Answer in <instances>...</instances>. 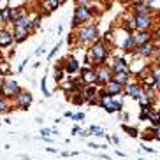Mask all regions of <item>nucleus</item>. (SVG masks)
Masks as SVG:
<instances>
[{
    "instance_id": "f257e3e1",
    "label": "nucleus",
    "mask_w": 160,
    "mask_h": 160,
    "mask_svg": "<svg viewBox=\"0 0 160 160\" xmlns=\"http://www.w3.org/2000/svg\"><path fill=\"white\" fill-rule=\"evenodd\" d=\"M19 92V86L14 79H4L2 86H0V93L4 97H16V93Z\"/></svg>"
},
{
    "instance_id": "f03ea898",
    "label": "nucleus",
    "mask_w": 160,
    "mask_h": 160,
    "mask_svg": "<svg viewBox=\"0 0 160 160\" xmlns=\"http://www.w3.org/2000/svg\"><path fill=\"white\" fill-rule=\"evenodd\" d=\"M14 100H16V106H18V108L27 109V108H30V104H32V93L25 92V90H19L18 93H16Z\"/></svg>"
},
{
    "instance_id": "7ed1b4c3",
    "label": "nucleus",
    "mask_w": 160,
    "mask_h": 160,
    "mask_svg": "<svg viewBox=\"0 0 160 160\" xmlns=\"http://www.w3.org/2000/svg\"><path fill=\"white\" fill-rule=\"evenodd\" d=\"M90 53H92V58H93L95 62H102L104 58L108 57V48H106L104 42H97V44H93L92 49H90Z\"/></svg>"
},
{
    "instance_id": "20e7f679",
    "label": "nucleus",
    "mask_w": 160,
    "mask_h": 160,
    "mask_svg": "<svg viewBox=\"0 0 160 160\" xmlns=\"http://www.w3.org/2000/svg\"><path fill=\"white\" fill-rule=\"evenodd\" d=\"M99 37V30L95 25H88L86 28H83L79 32V39L83 42H88V41H95V39Z\"/></svg>"
},
{
    "instance_id": "39448f33",
    "label": "nucleus",
    "mask_w": 160,
    "mask_h": 160,
    "mask_svg": "<svg viewBox=\"0 0 160 160\" xmlns=\"http://www.w3.org/2000/svg\"><path fill=\"white\" fill-rule=\"evenodd\" d=\"M88 18H90V11L86 9L85 5H79L74 12V18H72V27H78V25L85 23Z\"/></svg>"
},
{
    "instance_id": "423d86ee",
    "label": "nucleus",
    "mask_w": 160,
    "mask_h": 160,
    "mask_svg": "<svg viewBox=\"0 0 160 160\" xmlns=\"http://www.w3.org/2000/svg\"><path fill=\"white\" fill-rule=\"evenodd\" d=\"M113 69H109V67H100L99 72H97V83H109V81L113 79Z\"/></svg>"
},
{
    "instance_id": "0eeeda50",
    "label": "nucleus",
    "mask_w": 160,
    "mask_h": 160,
    "mask_svg": "<svg viewBox=\"0 0 160 160\" xmlns=\"http://www.w3.org/2000/svg\"><path fill=\"white\" fill-rule=\"evenodd\" d=\"M111 69H113L114 72H130V71H128V65H127V62L123 60V58H120V57H114V60H113V65H111Z\"/></svg>"
},
{
    "instance_id": "6e6552de",
    "label": "nucleus",
    "mask_w": 160,
    "mask_h": 160,
    "mask_svg": "<svg viewBox=\"0 0 160 160\" xmlns=\"http://www.w3.org/2000/svg\"><path fill=\"white\" fill-rule=\"evenodd\" d=\"M136 27L139 30H146L148 27L151 25V19H150V16L148 14H136Z\"/></svg>"
},
{
    "instance_id": "1a4fd4ad",
    "label": "nucleus",
    "mask_w": 160,
    "mask_h": 160,
    "mask_svg": "<svg viewBox=\"0 0 160 160\" xmlns=\"http://www.w3.org/2000/svg\"><path fill=\"white\" fill-rule=\"evenodd\" d=\"M106 90H108V93H111L114 97V95L123 93V85H120V83H116L114 79H111L109 83H106Z\"/></svg>"
},
{
    "instance_id": "9d476101",
    "label": "nucleus",
    "mask_w": 160,
    "mask_h": 160,
    "mask_svg": "<svg viewBox=\"0 0 160 160\" xmlns=\"http://www.w3.org/2000/svg\"><path fill=\"white\" fill-rule=\"evenodd\" d=\"M95 95H99V90H97V86H93V85H88V86H86V90L83 92L85 100H86V102H90V104H95V100H93Z\"/></svg>"
},
{
    "instance_id": "9b49d317",
    "label": "nucleus",
    "mask_w": 160,
    "mask_h": 160,
    "mask_svg": "<svg viewBox=\"0 0 160 160\" xmlns=\"http://www.w3.org/2000/svg\"><path fill=\"white\" fill-rule=\"evenodd\" d=\"M95 81H97V72L92 71V69L83 71V83H86V85H93Z\"/></svg>"
},
{
    "instance_id": "f8f14e48",
    "label": "nucleus",
    "mask_w": 160,
    "mask_h": 160,
    "mask_svg": "<svg viewBox=\"0 0 160 160\" xmlns=\"http://www.w3.org/2000/svg\"><path fill=\"white\" fill-rule=\"evenodd\" d=\"M134 37H136V44L137 46H142V44H148L150 42V33L146 32V30H141V32L137 33V35H134Z\"/></svg>"
},
{
    "instance_id": "ddd939ff",
    "label": "nucleus",
    "mask_w": 160,
    "mask_h": 160,
    "mask_svg": "<svg viewBox=\"0 0 160 160\" xmlns=\"http://www.w3.org/2000/svg\"><path fill=\"white\" fill-rule=\"evenodd\" d=\"M12 35H11L7 30H0V46L2 48H5V46H9L11 42H12Z\"/></svg>"
},
{
    "instance_id": "4468645a",
    "label": "nucleus",
    "mask_w": 160,
    "mask_h": 160,
    "mask_svg": "<svg viewBox=\"0 0 160 160\" xmlns=\"http://www.w3.org/2000/svg\"><path fill=\"white\" fill-rule=\"evenodd\" d=\"M128 76H130V72H114L113 79L116 81V83H120V85H127L128 83Z\"/></svg>"
},
{
    "instance_id": "2eb2a0df",
    "label": "nucleus",
    "mask_w": 160,
    "mask_h": 160,
    "mask_svg": "<svg viewBox=\"0 0 160 160\" xmlns=\"http://www.w3.org/2000/svg\"><path fill=\"white\" fill-rule=\"evenodd\" d=\"M27 33H28V28H21V27H16V32H14V39L16 42H21L27 39Z\"/></svg>"
},
{
    "instance_id": "dca6fc26",
    "label": "nucleus",
    "mask_w": 160,
    "mask_h": 160,
    "mask_svg": "<svg viewBox=\"0 0 160 160\" xmlns=\"http://www.w3.org/2000/svg\"><path fill=\"white\" fill-rule=\"evenodd\" d=\"M139 93H141V86L139 85H128L127 92H125V95H130V97H134V99H137Z\"/></svg>"
},
{
    "instance_id": "f3484780",
    "label": "nucleus",
    "mask_w": 160,
    "mask_h": 160,
    "mask_svg": "<svg viewBox=\"0 0 160 160\" xmlns=\"http://www.w3.org/2000/svg\"><path fill=\"white\" fill-rule=\"evenodd\" d=\"M148 120L151 122V125H153V127H158V125H160V113H157V111H153V109H151L150 114H148Z\"/></svg>"
},
{
    "instance_id": "a211bd4d",
    "label": "nucleus",
    "mask_w": 160,
    "mask_h": 160,
    "mask_svg": "<svg viewBox=\"0 0 160 160\" xmlns=\"http://www.w3.org/2000/svg\"><path fill=\"white\" fill-rule=\"evenodd\" d=\"M141 137H142V141H151V139H157V127L155 128H150V130H144Z\"/></svg>"
},
{
    "instance_id": "6ab92c4d",
    "label": "nucleus",
    "mask_w": 160,
    "mask_h": 160,
    "mask_svg": "<svg viewBox=\"0 0 160 160\" xmlns=\"http://www.w3.org/2000/svg\"><path fill=\"white\" fill-rule=\"evenodd\" d=\"M151 53H153V46H151L150 42L139 46V55H142V57H150Z\"/></svg>"
},
{
    "instance_id": "aec40b11",
    "label": "nucleus",
    "mask_w": 160,
    "mask_h": 160,
    "mask_svg": "<svg viewBox=\"0 0 160 160\" xmlns=\"http://www.w3.org/2000/svg\"><path fill=\"white\" fill-rule=\"evenodd\" d=\"M79 69V65H78V60H74V58H71V60H67V65H65V71L67 72H76Z\"/></svg>"
},
{
    "instance_id": "412c9836",
    "label": "nucleus",
    "mask_w": 160,
    "mask_h": 160,
    "mask_svg": "<svg viewBox=\"0 0 160 160\" xmlns=\"http://www.w3.org/2000/svg\"><path fill=\"white\" fill-rule=\"evenodd\" d=\"M134 44H136V37H134V35H128V37L125 39V42H123V48H125L127 51H130L132 48H134Z\"/></svg>"
},
{
    "instance_id": "4be33fe9",
    "label": "nucleus",
    "mask_w": 160,
    "mask_h": 160,
    "mask_svg": "<svg viewBox=\"0 0 160 160\" xmlns=\"http://www.w3.org/2000/svg\"><path fill=\"white\" fill-rule=\"evenodd\" d=\"M136 11H137V14H148V12H150V7L146 4H137Z\"/></svg>"
},
{
    "instance_id": "5701e85b",
    "label": "nucleus",
    "mask_w": 160,
    "mask_h": 160,
    "mask_svg": "<svg viewBox=\"0 0 160 160\" xmlns=\"http://www.w3.org/2000/svg\"><path fill=\"white\" fill-rule=\"evenodd\" d=\"M11 111V108L5 104V100H4V97H2V93H0V114H4V113H9Z\"/></svg>"
},
{
    "instance_id": "b1692460",
    "label": "nucleus",
    "mask_w": 160,
    "mask_h": 160,
    "mask_svg": "<svg viewBox=\"0 0 160 160\" xmlns=\"http://www.w3.org/2000/svg\"><path fill=\"white\" fill-rule=\"evenodd\" d=\"M123 130L127 132L130 137H137L139 136V132H137V128H134V127H128V125H123Z\"/></svg>"
},
{
    "instance_id": "393cba45",
    "label": "nucleus",
    "mask_w": 160,
    "mask_h": 160,
    "mask_svg": "<svg viewBox=\"0 0 160 160\" xmlns=\"http://www.w3.org/2000/svg\"><path fill=\"white\" fill-rule=\"evenodd\" d=\"M153 78H155V86L160 88V67H155V69H153Z\"/></svg>"
},
{
    "instance_id": "a878e982",
    "label": "nucleus",
    "mask_w": 160,
    "mask_h": 160,
    "mask_svg": "<svg viewBox=\"0 0 160 160\" xmlns=\"http://www.w3.org/2000/svg\"><path fill=\"white\" fill-rule=\"evenodd\" d=\"M90 132H92V134H95L97 137H102L104 136V130L100 127H97V125H92V127H90Z\"/></svg>"
},
{
    "instance_id": "bb28decb",
    "label": "nucleus",
    "mask_w": 160,
    "mask_h": 160,
    "mask_svg": "<svg viewBox=\"0 0 160 160\" xmlns=\"http://www.w3.org/2000/svg\"><path fill=\"white\" fill-rule=\"evenodd\" d=\"M48 5H49V9H57L58 5H60V0H48Z\"/></svg>"
},
{
    "instance_id": "cd10ccee",
    "label": "nucleus",
    "mask_w": 160,
    "mask_h": 160,
    "mask_svg": "<svg viewBox=\"0 0 160 160\" xmlns=\"http://www.w3.org/2000/svg\"><path fill=\"white\" fill-rule=\"evenodd\" d=\"M2 19H4V21H9V19H11V9H4V11H2Z\"/></svg>"
},
{
    "instance_id": "c85d7f7f",
    "label": "nucleus",
    "mask_w": 160,
    "mask_h": 160,
    "mask_svg": "<svg viewBox=\"0 0 160 160\" xmlns=\"http://www.w3.org/2000/svg\"><path fill=\"white\" fill-rule=\"evenodd\" d=\"M41 88H42V93H44V97H49V92H48V88H46V79H42V83H41Z\"/></svg>"
},
{
    "instance_id": "c756f323",
    "label": "nucleus",
    "mask_w": 160,
    "mask_h": 160,
    "mask_svg": "<svg viewBox=\"0 0 160 160\" xmlns=\"http://www.w3.org/2000/svg\"><path fill=\"white\" fill-rule=\"evenodd\" d=\"M141 150H144V151H148V153H153V148H151V146H141Z\"/></svg>"
},
{
    "instance_id": "7c9ffc66",
    "label": "nucleus",
    "mask_w": 160,
    "mask_h": 160,
    "mask_svg": "<svg viewBox=\"0 0 160 160\" xmlns=\"http://www.w3.org/2000/svg\"><path fill=\"white\" fill-rule=\"evenodd\" d=\"M83 118H85V114H83V113H78V114H74V116H72V120H83Z\"/></svg>"
},
{
    "instance_id": "2f4dec72",
    "label": "nucleus",
    "mask_w": 160,
    "mask_h": 160,
    "mask_svg": "<svg viewBox=\"0 0 160 160\" xmlns=\"http://www.w3.org/2000/svg\"><path fill=\"white\" fill-rule=\"evenodd\" d=\"M58 48H60V44H57V46H55V49H53V51L49 53V58H53V57H55V53L58 51Z\"/></svg>"
},
{
    "instance_id": "473e14b6",
    "label": "nucleus",
    "mask_w": 160,
    "mask_h": 160,
    "mask_svg": "<svg viewBox=\"0 0 160 160\" xmlns=\"http://www.w3.org/2000/svg\"><path fill=\"white\" fill-rule=\"evenodd\" d=\"M49 132H51V130H48V128H42V130H41V134H42V137H48V134H49Z\"/></svg>"
},
{
    "instance_id": "72a5a7b5",
    "label": "nucleus",
    "mask_w": 160,
    "mask_h": 160,
    "mask_svg": "<svg viewBox=\"0 0 160 160\" xmlns=\"http://www.w3.org/2000/svg\"><path fill=\"white\" fill-rule=\"evenodd\" d=\"M111 142H114V144H120V139H118L116 136H113V137H111Z\"/></svg>"
},
{
    "instance_id": "f704fd0d",
    "label": "nucleus",
    "mask_w": 160,
    "mask_h": 160,
    "mask_svg": "<svg viewBox=\"0 0 160 160\" xmlns=\"http://www.w3.org/2000/svg\"><path fill=\"white\" fill-rule=\"evenodd\" d=\"M62 76H63L62 72H57V76H55V78H57V83H58V81H62Z\"/></svg>"
},
{
    "instance_id": "c9c22d12",
    "label": "nucleus",
    "mask_w": 160,
    "mask_h": 160,
    "mask_svg": "<svg viewBox=\"0 0 160 160\" xmlns=\"http://www.w3.org/2000/svg\"><path fill=\"white\" fill-rule=\"evenodd\" d=\"M157 139H158V141H160V125H158V127H157Z\"/></svg>"
},
{
    "instance_id": "e433bc0d",
    "label": "nucleus",
    "mask_w": 160,
    "mask_h": 160,
    "mask_svg": "<svg viewBox=\"0 0 160 160\" xmlns=\"http://www.w3.org/2000/svg\"><path fill=\"white\" fill-rule=\"evenodd\" d=\"M44 51V46H41V48H39V49H37V51H35V53H37V55H41V53H42Z\"/></svg>"
},
{
    "instance_id": "4c0bfd02",
    "label": "nucleus",
    "mask_w": 160,
    "mask_h": 160,
    "mask_svg": "<svg viewBox=\"0 0 160 160\" xmlns=\"http://www.w3.org/2000/svg\"><path fill=\"white\" fill-rule=\"evenodd\" d=\"M78 2H79V4H85V2H88V0H78Z\"/></svg>"
},
{
    "instance_id": "58836bf2",
    "label": "nucleus",
    "mask_w": 160,
    "mask_h": 160,
    "mask_svg": "<svg viewBox=\"0 0 160 160\" xmlns=\"http://www.w3.org/2000/svg\"><path fill=\"white\" fill-rule=\"evenodd\" d=\"M157 35H158V39H160V30H158V32H157Z\"/></svg>"
},
{
    "instance_id": "ea45409f",
    "label": "nucleus",
    "mask_w": 160,
    "mask_h": 160,
    "mask_svg": "<svg viewBox=\"0 0 160 160\" xmlns=\"http://www.w3.org/2000/svg\"><path fill=\"white\" fill-rule=\"evenodd\" d=\"M139 160H144V158H139Z\"/></svg>"
}]
</instances>
